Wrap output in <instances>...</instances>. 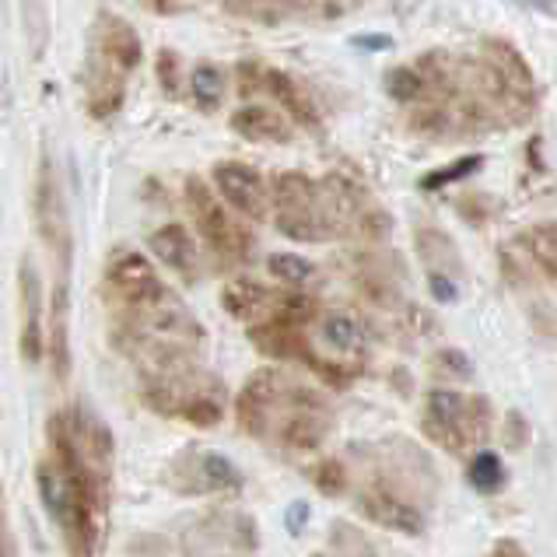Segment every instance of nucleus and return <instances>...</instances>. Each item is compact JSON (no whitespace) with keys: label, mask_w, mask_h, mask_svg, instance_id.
I'll list each match as a JSON object with an SVG mask.
<instances>
[{"label":"nucleus","mask_w":557,"mask_h":557,"mask_svg":"<svg viewBox=\"0 0 557 557\" xmlns=\"http://www.w3.org/2000/svg\"><path fill=\"white\" fill-rule=\"evenodd\" d=\"M102 292H106V301L113 306L116 315L151 309L162 298L172 295L165 288V281L158 277L154 263L137 249H113V257L106 260Z\"/></svg>","instance_id":"obj_1"},{"label":"nucleus","mask_w":557,"mask_h":557,"mask_svg":"<svg viewBox=\"0 0 557 557\" xmlns=\"http://www.w3.org/2000/svg\"><path fill=\"white\" fill-rule=\"evenodd\" d=\"M270 200L277 207V232L301 238V243H320L330 235V221L323 214L320 186L301 172H281L270 186Z\"/></svg>","instance_id":"obj_2"},{"label":"nucleus","mask_w":557,"mask_h":557,"mask_svg":"<svg viewBox=\"0 0 557 557\" xmlns=\"http://www.w3.org/2000/svg\"><path fill=\"white\" fill-rule=\"evenodd\" d=\"M186 207H189V214H194V225H197L200 238L218 252V257H225V260L246 257L249 232L228 214V203L197 176L186 180Z\"/></svg>","instance_id":"obj_3"},{"label":"nucleus","mask_w":557,"mask_h":557,"mask_svg":"<svg viewBox=\"0 0 557 557\" xmlns=\"http://www.w3.org/2000/svg\"><path fill=\"white\" fill-rule=\"evenodd\" d=\"M214 194L225 200L235 214H243L249 221H263L270 211V189L263 176L246 162H218L214 172Z\"/></svg>","instance_id":"obj_4"},{"label":"nucleus","mask_w":557,"mask_h":557,"mask_svg":"<svg viewBox=\"0 0 557 557\" xmlns=\"http://www.w3.org/2000/svg\"><path fill=\"white\" fill-rule=\"evenodd\" d=\"M91 50H95L91 60H99L102 67L116 71L120 77L137 71L140 67V57H145V50H140L137 28L131 22H123L120 14H109V11H102L99 18H95Z\"/></svg>","instance_id":"obj_5"},{"label":"nucleus","mask_w":557,"mask_h":557,"mask_svg":"<svg viewBox=\"0 0 557 557\" xmlns=\"http://www.w3.org/2000/svg\"><path fill=\"white\" fill-rule=\"evenodd\" d=\"M424 428L445 449H463L470 438V404L463 393L453 389H435L428 396L424 410Z\"/></svg>","instance_id":"obj_6"},{"label":"nucleus","mask_w":557,"mask_h":557,"mask_svg":"<svg viewBox=\"0 0 557 557\" xmlns=\"http://www.w3.org/2000/svg\"><path fill=\"white\" fill-rule=\"evenodd\" d=\"M22 358L25 361H42L46 347V301H42V277H39V267L32 263L28 257L22 260Z\"/></svg>","instance_id":"obj_7"},{"label":"nucleus","mask_w":557,"mask_h":557,"mask_svg":"<svg viewBox=\"0 0 557 557\" xmlns=\"http://www.w3.org/2000/svg\"><path fill=\"white\" fill-rule=\"evenodd\" d=\"M151 257L169 267L172 274H180L183 281H197L200 277V249L197 238L189 235V228L183 225H162L158 232H151L148 238Z\"/></svg>","instance_id":"obj_8"},{"label":"nucleus","mask_w":557,"mask_h":557,"mask_svg":"<svg viewBox=\"0 0 557 557\" xmlns=\"http://www.w3.org/2000/svg\"><path fill=\"white\" fill-rule=\"evenodd\" d=\"M228 123L238 137L257 140V145H288L292 140V123L284 120L277 109H267V106L235 109Z\"/></svg>","instance_id":"obj_9"},{"label":"nucleus","mask_w":557,"mask_h":557,"mask_svg":"<svg viewBox=\"0 0 557 557\" xmlns=\"http://www.w3.org/2000/svg\"><path fill=\"white\" fill-rule=\"evenodd\" d=\"M263 85L298 126H306V131H320V109H315L312 95L301 88L298 77L284 74V71H263Z\"/></svg>","instance_id":"obj_10"},{"label":"nucleus","mask_w":557,"mask_h":557,"mask_svg":"<svg viewBox=\"0 0 557 557\" xmlns=\"http://www.w3.org/2000/svg\"><path fill=\"white\" fill-rule=\"evenodd\" d=\"M481 50H484L481 57H484V60L491 63V67H495L516 91L533 95V71H530L527 57H522L512 42H508V39H484Z\"/></svg>","instance_id":"obj_11"},{"label":"nucleus","mask_w":557,"mask_h":557,"mask_svg":"<svg viewBox=\"0 0 557 557\" xmlns=\"http://www.w3.org/2000/svg\"><path fill=\"white\" fill-rule=\"evenodd\" d=\"M270 301L274 298H270L263 284L246 281V277L225 284V292H221V306H225L235 320H257V315H263L270 309Z\"/></svg>","instance_id":"obj_12"},{"label":"nucleus","mask_w":557,"mask_h":557,"mask_svg":"<svg viewBox=\"0 0 557 557\" xmlns=\"http://www.w3.org/2000/svg\"><path fill=\"white\" fill-rule=\"evenodd\" d=\"M364 512H369L375 522H382V527L389 530H400L407 536H418L424 530V519L418 516V508H410L404 502H396L389 495H372L364 498Z\"/></svg>","instance_id":"obj_13"},{"label":"nucleus","mask_w":557,"mask_h":557,"mask_svg":"<svg viewBox=\"0 0 557 557\" xmlns=\"http://www.w3.org/2000/svg\"><path fill=\"white\" fill-rule=\"evenodd\" d=\"M519 246L530 252V257L547 270V274L557 277V221H540V225H530L519 235Z\"/></svg>","instance_id":"obj_14"},{"label":"nucleus","mask_w":557,"mask_h":557,"mask_svg":"<svg viewBox=\"0 0 557 557\" xmlns=\"http://www.w3.org/2000/svg\"><path fill=\"white\" fill-rule=\"evenodd\" d=\"M189 91H194V102L203 113H214L225 99V71L214 67V63H197L194 74H189Z\"/></svg>","instance_id":"obj_15"},{"label":"nucleus","mask_w":557,"mask_h":557,"mask_svg":"<svg viewBox=\"0 0 557 557\" xmlns=\"http://www.w3.org/2000/svg\"><path fill=\"white\" fill-rule=\"evenodd\" d=\"M323 341L330 347H337L341 355H351V351H361V347H364V333H361L358 320H351V315L333 312L323 320Z\"/></svg>","instance_id":"obj_16"},{"label":"nucleus","mask_w":557,"mask_h":557,"mask_svg":"<svg viewBox=\"0 0 557 557\" xmlns=\"http://www.w3.org/2000/svg\"><path fill=\"white\" fill-rule=\"evenodd\" d=\"M267 270L274 281L292 284V288H298V284H306L312 277V263L306 257H298V252H270Z\"/></svg>","instance_id":"obj_17"},{"label":"nucleus","mask_w":557,"mask_h":557,"mask_svg":"<svg viewBox=\"0 0 557 557\" xmlns=\"http://www.w3.org/2000/svg\"><path fill=\"white\" fill-rule=\"evenodd\" d=\"M225 8L238 18H252L263 25H277L292 11V0H225Z\"/></svg>","instance_id":"obj_18"},{"label":"nucleus","mask_w":557,"mask_h":557,"mask_svg":"<svg viewBox=\"0 0 557 557\" xmlns=\"http://www.w3.org/2000/svg\"><path fill=\"white\" fill-rule=\"evenodd\" d=\"M386 91H389V99L410 106L428 91V82L421 77L418 67H393V71H386Z\"/></svg>","instance_id":"obj_19"},{"label":"nucleus","mask_w":557,"mask_h":557,"mask_svg":"<svg viewBox=\"0 0 557 557\" xmlns=\"http://www.w3.org/2000/svg\"><path fill=\"white\" fill-rule=\"evenodd\" d=\"M481 169H484V154H463V158H456L453 165H442L435 172H428V176L421 180V189H445L449 183L467 180Z\"/></svg>","instance_id":"obj_20"},{"label":"nucleus","mask_w":557,"mask_h":557,"mask_svg":"<svg viewBox=\"0 0 557 557\" xmlns=\"http://www.w3.org/2000/svg\"><path fill=\"white\" fill-rule=\"evenodd\" d=\"M470 481L476 491H484V495H495V491L505 484V467H502V456L498 453H476L473 463H470Z\"/></svg>","instance_id":"obj_21"},{"label":"nucleus","mask_w":557,"mask_h":557,"mask_svg":"<svg viewBox=\"0 0 557 557\" xmlns=\"http://www.w3.org/2000/svg\"><path fill=\"white\" fill-rule=\"evenodd\" d=\"M200 481H207V487H214V491L238 487V470L228 463L225 456L203 453V456H200Z\"/></svg>","instance_id":"obj_22"},{"label":"nucleus","mask_w":557,"mask_h":557,"mask_svg":"<svg viewBox=\"0 0 557 557\" xmlns=\"http://www.w3.org/2000/svg\"><path fill=\"white\" fill-rule=\"evenodd\" d=\"M154 71H158V85H162L165 95H180V53L176 50H158V63H154Z\"/></svg>","instance_id":"obj_23"},{"label":"nucleus","mask_w":557,"mask_h":557,"mask_svg":"<svg viewBox=\"0 0 557 557\" xmlns=\"http://www.w3.org/2000/svg\"><path fill=\"white\" fill-rule=\"evenodd\" d=\"M428 288H432V295L438 301H456V284L445 277V274H432V277H428Z\"/></svg>","instance_id":"obj_24"},{"label":"nucleus","mask_w":557,"mask_h":557,"mask_svg":"<svg viewBox=\"0 0 557 557\" xmlns=\"http://www.w3.org/2000/svg\"><path fill=\"white\" fill-rule=\"evenodd\" d=\"M137 4L145 11H151V14H180L183 11L180 0H137Z\"/></svg>","instance_id":"obj_25"},{"label":"nucleus","mask_w":557,"mask_h":557,"mask_svg":"<svg viewBox=\"0 0 557 557\" xmlns=\"http://www.w3.org/2000/svg\"><path fill=\"white\" fill-rule=\"evenodd\" d=\"M351 42L358 46V50H386L393 39L389 36H355Z\"/></svg>","instance_id":"obj_26"},{"label":"nucleus","mask_w":557,"mask_h":557,"mask_svg":"<svg viewBox=\"0 0 557 557\" xmlns=\"http://www.w3.org/2000/svg\"><path fill=\"white\" fill-rule=\"evenodd\" d=\"M301 519H306V505H292V530L301 527Z\"/></svg>","instance_id":"obj_27"}]
</instances>
